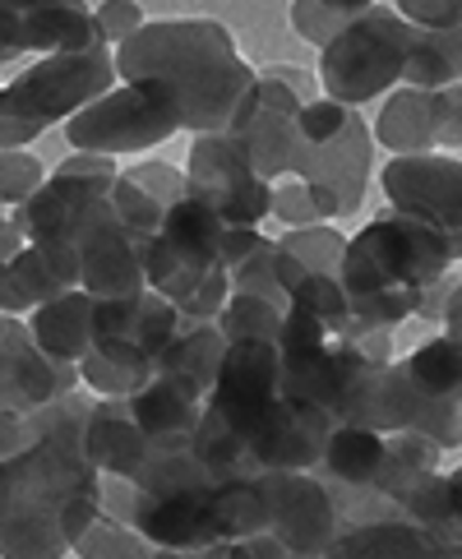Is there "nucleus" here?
I'll use <instances>...</instances> for the list:
<instances>
[{"label":"nucleus","mask_w":462,"mask_h":559,"mask_svg":"<svg viewBox=\"0 0 462 559\" xmlns=\"http://www.w3.org/2000/svg\"><path fill=\"white\" fill-rule=\"evenodd\" d=\"M116 79H163L180 103V130L190 134H232L236 121L254 107L259 74L240 61L232 33L213 19H157L126 37L116 51Z\"/></svg>","instance_id":"1"},{"label":"nucleus","mask_w":462,"mask_h":559,"mask_svg":"<svg viewBox=\"0 0 462 559\" xmlns=\"http://www.w3.org/2000/svg\"><path fill=\"white\" fill-rule=\"evenodd\" d=\"M449 264H458V254L449 246L445 231H435L420 217H407L398 209H384L370 217L343 254L337 283H343V301L352 314V337H375L393 333L398 324L416 319L426 292L449 277Z\"/></svg>","instance_id":"2"},{"label":"nucleus","mask_w":462,"mask_h":559,"mask_svg":"<svg viewBox=\"0 0 462 559\" xmlns=\"http://www.w3.org/2000/svg\"><path fill=\"white\" fill-rule=\"evenodd\" d=\"M103 518V476L47 444L0 463V559H66Z\"/></svg>","instance_id":"3"},{"label":"nucleus","mask_w":462,"mask_h":559,"mask_svg":"<svg viewBox=\"0 0 462 559\" xmlns=\"http://www.w3.org/2000/svg\"><path fill=\"white\" fill-rule=\"evenodd\" d=\"M370 430L416 435L439 453L462 449V347L435 333L403 361H389L370 397Z\"/></svg>","instance_id":"4"},{"label":"nucleus","mask_w":462,"mask_h":559,"mask_svg":"<svg viewBox=\"0 0 462 559\" xmlns=\"http://www.w3.org/2000/svg\"><path fill=\"white\" fill-rule=\"evenodd\" d=\"M227 231L217 217L180 194L163 231L144 246V287L180 310V319H217L232 301V273L223 269Z\"/></svg>","instance_id":"5"},{"label":"nucleus","mask_w":462,"mask_h":559,"mask_svg":"<svg viewBox=\"0 0 462 559\" xmlns=\"http://www.w3.org/2000/svg\"><path fill=\"white\" fill-rule=\"evenodd\" d=\"M407 43L412 24L393 5H366L347 33L319 51V84H324L329 103L360 107L370 97H384L393 84H403L407 70Z\"/></svg>","instance_id":"6"},{"label":"nucleus","mask_w":462,"mask_h":559,"mask_svg":"<svg viewBox=\"0 0 462 559\" xmlns=\"http://www.w3.org/2000/svg\"><path fill=\"white\" fill-rule=\"evenodd\" d=\"M370 157H375V134L360 121V111L343 103H319L300 107L296 116V163L292 176L329 190L343 213H356L370 186Z\"/></svg>","instance_id":"7"},{"label":"nucleus","mask_w":462,"mask_h":559,"mask_svg":"<svg viewBox=\"0 0 462 559\" xmlns=\"http://www.w3.org/2000/svg\"><path fill=\"white\" fill-rule=\"evenodd\" d=\"M116 88V56L111 47L97 51H66V56H43L28 70H19L5 97H0V116H10L19 126L51 130L60 121L79 116L88 103L107 97Z\"/></svg>","instance_id":"8"},{"label":"nucleus","mask_w":462,"mask_h":559,"mask_svg":"<svg viewBox=\"0 0 462 559\" xmlns=\"http://www.w3.org/2000/svg\"><path fill=\"white\" fill-rule=\"evenodd\" d=\"M180 130V103L163 79H139L120 84L107 97L88 103L79 116L66 121V144L74 153L120 157V153H144L163 144Z\"/></svg>","instance_id":"9"},{"label":"nucleus","mask_w":462,"mask_h":559,"mask_svg":"<svg viewBox=\"0 0 462 559\" xmlns=\"http://www.w3.org/2000/svg\"><path fill=\"white\" fill-rule=\"evenodd\" d=\"M186 194L194 204H204L223 227L259 231V223L269 217L273 186L259 181V171L236 148V139L204 134V139H194L186 157Z\"/></svg>","instance_id":"10"},{"label":"nucleus","mask_w":462,"mask_h":559,"mask_svg":"<svg viewBox=\"0 0 462 559\" xmlns=\"http://www.w3.org/2000/svg\"><path fill=\"white\" fill-rule=\"evenodd\" d=\"M259 486L269 504L264 536H273L287 559H324L337 536L333 495L310 472H259Z\"/></svg>","instance_id":"11"},{"label":"nucleus","mask_w":462,"mask_h":559,"mask_svg":"<svg viewBox=\"0 0 462 559\" xmlns=\"http://www.w3.org/2000/svg\"><path fill=\"white\" fill-rule=\"evenodd\" d=\"M379 186L389 194V209L445 231L453 254L462 259V163L458 157H445V153L393 157L379 171Z\"/></svg>","instance_id":"12"},{"label":"nucleus","mask_w":462,"mask_h":559,"mask_svg":"<svg viewBox=\"0 0 462 559\" xmlns=\"http://www.w3.org/2000/svg\"><path fill=\"white\" fill-rule=\"evenodd\" d=\"M79 250V292L93 301H130L144 287V246L116 223L111 204H93V213L74 231Z\"/></svg>","instance_id":"13"},{"label":"nucleus","mask_w":462,"mask_h":559,"mask_svg":"<svg viewBox=\"0 0 462 559\" xmlns=\"http://www.w3.org/2000/svg\"><path fill=\"white\" fill-rule=\"evenodd\" d=\"M79 389V366H60L33 343L28 319H5L0 329V412L33 416Z\"/></svg>","instance_id":"14"},{"label":"nucleus","mask_w":462,"mask_h":559,"mask_svg":"<svg viewBox=\"0 0 462 559\" xmlns=\"http://www.w3.org/2000/svg\"><path fill=\"white\" fill-rule=\"evenodd\" d=\"M329 435H333V421L324 412L283 393L250 449V472H315Z\"/></svg>","instance_id":"15"},{"label":"nucleus","mask_w":462,"mask_h":559,"mask_svg":"<svg viewBox=\"0 0 462 559\" xmlns=\"http://www.w3.org/2000/svg\"><path fill=\"white\" fill-rule=\"evenodd\" d=\"M130 416L139 435L149 439V453L163 449H190V435L199 426V412H204V393L176 374H149V384L126 397Z\"/></svg>","instance_id":"16"},{"label":"nucleus","mask_w":462,"mask_h":559,"mask_svg":"<svg viewBox=\"0 0 462 559\" xmlns=\"http://www.w3.org/2000/svg\"><path fill=\"white\" fill-rule=\"evenodd\" d=\"M449 93H426V88H398L375 121V139L393 157H420L435 148H449Z\"/></svg>","instance_id":"17"},{"label":"nucleus","mask_w":462,"mask_h":559,"mask_svg":"<svg viewBox=\"0 0 462 559\" xmlns=\"http://www.w3.org/2000/svg\"><path fill=\"white\" fill-rule=\"evenodd\" d=\"M84 463L97 476H116V481H134L139 467L149 463V439L139 435L126 397H97L88 430H84Z\"/></svg>","instance_id":"18"},{"label":"nucleus","mask_w":462,"mask_h":559,"mask_svg":"<svg viewBox=\"0 0 462 559\" xmlns=\"http://www.w3.org/2000/svg\"><path fill=\"white\" fill-rule=\"evenodd\" d=\"M324 559H462V555L439 546L435 536L412 527L407 518L384 513V518H366V523L337 527Z\"/></svg>","instance_id":"19"},{"label":"nucleus","mask_w":462,"mask_h":559,"mask_svg":"<svg viewBox=\"0 0 462 559\" xmlns=\"http://www.w3.org/2000/svg\"><path fill=\"white\" fill-rule=\"evenodd\" d=\"M93 306L97 301L88 292L56 296V301H47L43 310H33V319H28L33 343L60 366H79L93 352Z\"/></svg>","instance_id":"20"},{"label":"nucleus","mask_w":462,"mask_h":559,"mask_svg":"<svg viewBox=\"0 0 462 559\" xmlns=\"http://www.w3.org/2000/svg\"><path fill=\"white\" fill-rule=\"evenodd\" d=\"M223 352H227V337L217 329V319H180V329L171 333V343L153 361V370L186 379V384H194L209 397L217 366H223Z\"/></svg>","instance_id":"21"},{"label":"nucleus","mask_w":462,"mask_h":559,"mask_svg":"<svg viewBox=\"0 0 462 559\" xmlns=\"http://www.w3.org/2000/svg\"><path fill=\"white\" fill-rule=\"evenodd\" d=\"M347 254V236L333 227H306V231H287L283 241H273V269H277V287L292 292L306 277H337Z\"/></svg>","instance_id":"22"},{"label":"nucleus","mask_w":462,"mask_h":559,"mask_svg":"<svg viewBox=\"0 0 462 559\" xmlns=\"http://www.w3.org/2000/svg\"><path fill=\"white\" fill-rule=\"evenodd\" d=\"M458 84H462V28H449V33H420V28H412L403 88L449 93Z\"/></svg>","instance_id":"23"},{"label":"nucleus","mask_w":462,"mask_h":559,"mask_svg":"<svg viewBox=\"0 0 462 559\" xmlns=\"http://www.w3.org/2000/svg\"><path fill=\"white\" fill-rule=\"evenodd\" d=\"M213 518L223 542H250V536H264L269 527V504H264V486H259V472L246 476H227V481L213 486Z\"/></svg>","instance_id":"24"},{"label":"nucleus","mask_w":462,"mask_h":559,"mask_svg":"<svg viewBox=\"0 0 462 559\" xmlns=\"http://www.w3.org/2000/svg\"><path fill=\"white\" fill-rule=\"evenodd\" d=\"M149 374H153V361L126 343H97L79 361V384H88L97 397H130L149 384Z\"/></svg>","instance_id":"25"},{"label":"nucleus","mask_w":462,"mask_h":559,"mask_svg":"<svg viewBox=\"0 0 462 559\" xmlns=\"http://www.w3.org/2000/svg\"><path fill=\"white\" fill-rule=\"evenodd\" d=\"M93 403H97V397L74 389L66 397H56V403L37 407L33 416H24L28 439H37V444H47V449L66 453V457H79V463H84V430H88Z\"/></svg>","instance_id":"26"},{"label":"nucleus","mask_w":462,"mask_h":559,"mask_svg":"<svg viewBox=\"0 0 462 559\" xmlns=\"http://www.w3.org/2000/svg\"><path fill=\"white\" fill-rule=\"evenodd\" d=\"M269 213H273L287 231L329 227V217H343V209H337V199H333L329 190H319V186H310V181H296V176H287V181L273 186Z\"/></svg>","instance_id":"27"},{"label":"nucleus","mask_w":462,"mask_h":559,"mask_svg":"<svg viewBox=\"0 0 462 559\" xmlns=\"http://www.w3.org/2000/svg\"><path fill=\"white\" fill-rule=\"evenodd\" d=\"M79 559H194V555H176V550H157L144 536H134L130 527L111 523V518H97V523L74 542Z\"/></svg>","instance_id":"28"},{"label":"nucleus","mask_w":462,"mask_h":559,"mask_svg":"<svg viewBox=\"0 0 462 559\" xmlns=\"http://www.w3.org/2000/svg\"><path fill=\"white\" fill-rule=\"evenodd\" d=\"M360 14H366L360 0H296L292 5V28L306 37V43H315L319 51H324L337 33H347L356 24Z\"/></svg>","instance_id":"29"},{"label":"nucleus","mask_w":462,"mask_h":559,"mask_svg":"<svg viewBox=\"0 0 462 559\" xmlns=\"http://www.w3.org/2000/svg\"><path fill=\"white\" fill-rule=\"evenodd\" d=\"M217 329H223L227 343H273L277 347V329H283V310H273L254 296H232L217 314Z\"/></svg>","instance_id":"30"},{"label":"nucleus","mask_w":462,"mask_h":559,"mask_svg":"<svg viewBox=\"0 0 462 559\" xmlns=\"http://www.w3.org/2000/svg\"><path fill=\"white\" fill-rule=\"evenodd\" d=\"M107 204H111V213H116V223L126 227L139 246H149L153 236L163 231V223H167V209H163V204H153V199L130 181V176H116V186H111V194H107Z\"/></svg>","instance_id":"31"},{"label":"nucleus","mask_w":462,"mask_h":559,"mask_svg":"<svg viewBox=\"0 0 462 559\" xmlns=\"http://www.w3.org/2000/svg\"><path fill=\"white\" fill-rule=\"evenodd\" d=\"M10 287H14L19 310H24V314L43 310L47 301H56V296H66V287L51 277V269L43 264V254H37L33 246H24L10 259Z\"/></svg>","instance_id":"32"},{"label":"nucleus","mask_w":462,"mask_h":559,"mask_svg":"<svg viewBox=\"0 0 462 559\" xmlns=\"http://www.w3.org/2000/svg\"><path fill=\"white\" fill-rule=\"evenodd\" d=\"M232 296H254V301L287 314V292L277 287V269H273V241L264 250H254L240 269H232Z\"/></svg>","instance_id":"33"},{"label":"nucleus","mask_w":462,"mask_h":559,"mask_svg":"<svg viewBox=\"0 0 462 559\" xmlns=\"http://www.w3.org/2000/svg\"><path fill=\"white\" fill-rule=\"evenodd\" d=\"M47 181V167L24 148V153H0V209H19L33 199Z\"/></svg>","instance_id":"34"},{"label":"nucleus","mask_w":462,"mask_h":559,"mask_svg":"<svg viewBox=\"0 0 462 559\" xmlns=\"http://www.w3.org/2000/svg\"><path fill=\"white\" fill-rule=\"evenodd\" d=\"M120 176H130V181L144 190L153 204H163V209H176L180 194H186V171H176L171 163H134Z\"/></svg>","instance_id":"35"},{"label":"nucleus","mask_w":462,"mask_h":559,"mask_svg":"<svg viewBox=\"0 0 462 559\" xmlns=\"http://www.w3.org/2000/svg\"><path fill=\"white\" fill-rule=\"evenodd\" d=\"M393 10L403 14L412 28H420V33L462 28V0H403V5H393Z\"/></svg>","instance_id":"36"},{"label":"nucleus","mask_w":462,"mask_h":559,"mask_svg":"<svg viewBox=\"0 0 462 559\" xmlns=\"http://www.w3.org/2000/svg\"><path fill=\"white\" fill-rule=\"evenodd\" d=\"M93 19H97V28H103L107 37V47L116 43H126V37H134L139 28H144V10L139 5H116V0H107V5H93Z\"/></svg>","instance_id":"37"},{"label":"nucleus","mask_w":462,"mask_h":559,"mask_svg":"<svg viewBox=\"0 0 462 559\" xmlns=\"http://www.w3.org/2000/svg\"><path fill=\"white\" fill-rule=\"evenodd\" d=\"M439 324H445L449 343L462 347V277H453V283H449V296H445V306H439Z\"/></svg>","instance_id":"38"},{"label":"nucleus","mask_w":462,"mask_h":559,"mask_svg":"<svg viewBox=\"0 0 462 559\" xmlns=\"http://www.w3.org/2000/svg\"><path fill=\"white\" fill-rule=\"evenodd\" d=\"M33 439H28V426H24V416H10V412H0V463L5 457H14L19 449H28Z\"/></svg>","instance_id":"39"},{"label":"nucleus","mask_w":462,"mask_h":559,"mask_svg":"<svg viewBox=\"0 0 462 559\" xmlns=\"http://www.w3.org/2000/svg\"><path fill=\"white\" fill-rule=\"evenodd\" d=\"M223 559H287V555L277 550L273 536H250V542H232Z\"/></svg>","instance_id":"40"},{"label":"nucleus","mask_w":462,"mask_h":559,"mask_svg":"<svg viewBox=\"0 0 462 559\" xmlns=\"http://www.w3.org/2000/svg\"><path fill=\"white\" fill-rule=\"evenodd\" d=\"M0 314H5V319H19V314H24V310H19L14 287H10V259H0Z\"/></svg>","instance_id":"41"},{"label":"nucleus","mask_w":462,"mask_h":559,"mask_svg":"<svg viewBox=\"0 0 462 559\" xmlns=\"http://www.w3.org/2000/svg\"><path fill=\"white\" fill-rule=\"evenodd\" d=\"M449 116H453L449 148H462V84H458V88H449Z\"/></svg>","instance_id":"42"},{"label":"nucleus","mask_w":462,"mask_h":559,"mask_svg":"<svg viewBox=\"0 0 462 559\" xmlns=\"http://www.w3.org/2000/svg\"><path fill=\"white\" fill-rule=\"evenodd\" d=\"M449 504H453V518H458V527H462V467L449 472Z\"/></svg>","instance_id":"43"},{"label":"nucleus","mask_w":462,"mask_h":559,"mask_svg":"<svg viewBox=\"0 0 462 559\" xmlns=\"http://www.w3.org/2000/svg\"><path fill=\"white\" fill-rule=\"evenodd\" d=\"M0 329H5V314H0Z\"/></svg>","instance_id":"44"},{"label":"nucleus","mask_w":462,"mask_h":559,"mask_svg":"<svg viewBox=\"0 0 462 559\" xmlns=\"http://www.w3.org/2000/svg\"><path fill=\"white\" fill-rule=\"evenodd\" d=\"M0 97H5V84H0Z\"/></svg>","instance_id":"45"},{"label":"nucleus","mask_w":462,"mask_h":559,"mask_svg":"<svg viewBox=\"0 0 462 559\" xmlns=\"http://www.w3.org/2000/svg\"><path fill=\"white\" fill-rule=\"evenodd\" d=\"M5 213H10V209H0V217H5Z\"/></svg>","instance_id":"46"}]
</instances>
